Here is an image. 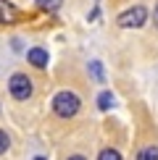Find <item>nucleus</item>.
I'll use <instances>...</instances> for the list:
<instances>
[{"label": "nucleus", "mask_w": 158, "mask_h": 160, "mask_svg": "<svg viewBox=\"0 0 158 160\" xmlns=\"http://www.w3.org/2000/svg\"><path fill=\"white\" fill-rule=\"evenodd\" d=\"M53 110H55V116H61V118L76 116V110H79V97L74 95V92H69V89L58 92V95L53 97Z\"/></svg>", "instance_id": "nucleus-1"}, {"label": "nucleus", "mask_w": 158, "mask_h": 160, "mask_svg": "<svg viewBox=\"0 0 158 160\" xmlns=\"http://www.w3.org/2000/svg\"><path fill=\"white\" fill-rule=\"evenodd\" d=\"M145 21H148V8H142V5H134L118 16V26H124V29H140Z\"/></svg>", "instance_id": "nucleus-2"}, {"label": "nucleus", "mask_w": 158, "mask_h": 160, "mask_svg": "<svg viewBox=\"0 0 158 160\" xmlns=\"http://www.w3.org/2000/svg\"><path fill=\"white\" fill-rule=\"evenodd\" d=\"M11 95L16 97V100H26V97H32V79L26 76V74H13L11 76Z\"/></svg>", "instance_id": "nucleus-3"}, {"label": "nucleus", "mask_w": 158, "mask_h": 160, "mask_svg": "<svg viewBox=\"0 0 158 160\" xmlns=\"http://www.w3.org/2000/svg\"><path fill=\"white\" fill-rule=\"evenodd\" d=\"M18 21V8L8 0H0V24H16Z\"/></svg>", "instance_id": "nucleus-4"}, {"label": "nucleus", "mask_w": 158, "mask_h": 160, "mask_svg": "<svg viewBox=\"0 0 158 160\" xmlns=\"http://www.w3.org/2000/svg\"><path fill=\"white\" fill-rule=\"evenodd\" d=\"M26 61H29L32 66H37V68H45V66H48V50L32 48L29 52H26Z\"/></svg>", "instance_id": "nucleus-5"}, {"label": "nucleus", "mask_w": 158, "mask_h": 160, "mask_svg": "<svg viewBox=\"0 0 158 160\" xmlns=\"http://www.w3.org/2000/svg\"><path fill=\"white\" fill-rule=\"evenodd\" d=\"M34 3H37L42 11L53 13V11H58V8H61V3H63V0H34Z\"/></svg>", "instance_id": "nucleus-6"}, {"label": "nucleus", "mask_w": 158, "mask_h": 160, "mask_svg": "<svg viewBox=\"0 0 158 160\" xmlns=\"http://www.w3.org/2000/svg\"><path fill=\"white\" fill-rule=\"evenodd\" d=\"M111 105H113V95H111V92H100V95H97V108L108 110Z\"/></svg>", "instance_id": "nucleus-7"}, {"label": "nucleus", "mask_w": 158, "mask_h": 160, "mask_svg": "<svg viewBox=\"0 0 158 160\" xmlns=\"http://www.w3.org/2000/svg\"><path fill=\"white\" fill-rule=\"evenodd\" d=\"M137 160H158V147H142L137 152Z\"/></svg>", "instance_id": "nucleus-8"}, {"label": "nucleus", "mask_w": 158, "mask_h": 160, "mask_svg": "<svg viewBox=\"0 0 158 160\" xmlns=\"http://www.w3.org/2000/svg\"><path fill=\"white\" fill-rule=\"evenodd\" d=\"M90 71H92V76H95V82H103V66H100V61H90Z\"/></svg>", "instance_id": "nucleus-9"}, {"label": "nucleus", "mask_w": 158, "mask_h": 160, "mask_svg": "<svg viewBox=\"0 0 158 160\" xmlns=\"http://www.w3.org/2000/svg\"><path fill=\"white\" fill-rule=\"evenodd\" d=\"M97 160H121V155H118L116 150H111V147H108V150H103L100 155H97Z\"/></svg>", "instance_id": "nucleus-10"}, {"label": "nucleus", "mask_w": 158, "mask_h": 160, "mask_svg": "<svg viewBox=\"0 0 158 160\" xmlns=\"http://www.w3.org/2000/svg\"><path fill=\"white\" fill-rule=\"evenodd\" d=\"M8 144H11V139H8V134H5V131H0V155H3V152L8 150Z\"/></svg>", "instance_id": "nucleus-11"}, {"label": "nucleus", "mask_w": 158, "mask_h": 160, "mask_svg": "<svg viewBox=\"0 0 158 160\" xmlns=\"http://www.w3.org/2000/svg\"><path fill=\"white\" fill-rule=\"evenodd\" d=\"M69 160H84V158H82V155H71Z\"/></svg>", "instance_id": "nucleus-12"}, {"label": "nucleus", "mask_w": 158, "mask_h": 160, "mask_svg": "<svg viewBox=\"0 0 158 160\" xmlns=\"http://www.w3.org/2000/svg\"><path fill=\"white\" fill-rule=\"evenodd\" d=\"M155 26H158V8H155Z\"/></svg>", "instance_id": "nucleus-13"}, {"label": "nucleus", "mask_w": 158, "mask_h": 160, "mask_svg": "<svg viewBox=\"0 0 158 160\" xmlns=\"http://www.w3.org/2000/svg\"><path fill=\"white\" fill-rule=\"evenodd\" d=\"M34 160H45V158H34Z\"/></svg>", "instance_id": "nucleus-14"}]
</instances>
